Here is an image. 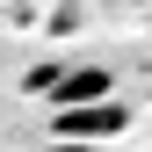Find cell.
<instances>
[{
	"label": "cell",
	"instance_id": "6da1fadb",
	"mask_svg": "<svg viewBox=\"0 0 152 152\" xmlns=\"http://www.w3.org/2000/svg\"><path fill=\"white\" fill-rule=\"evenodd\" d=\"M51 102H58V116H72V109H87V102H109V72H102V65L65 72V80L51 87Z\"/></svg>",
	"mask_w": 152,
	"mask_h": 152
}]
</instances>
